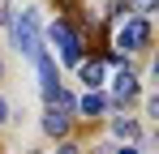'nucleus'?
Listing matches in <instances>:
<instances>
[{
    "label": "nucleus",
    "mask_w": 159,
    "mask_h": 154,
    "mask_svg": "<svg viewBox=\"0 0 159 154\" xmlns=\"http://www.w3.org/2000/svg\"><path fill=\"white\" fill-rule=\"evenodd\" d=\"M4 111H9V107H4V99H0V120H4Z\"/></svg>",
    "instance_id": "ddd939ff"
},
{
    "label": "nucleus",
    "mask_w": 159,
    "mask_h": 154,
    "mask_svg": "<svg viewBox=\"0 0 159 154\" xmlns=\"http://www.w3.org/2000/svg\"><path fill=\"white\" fill-rule=\"evenodd\" d=\"M48 34H52V43L60 47V60H69V64H78V60H82V43H78V34H73L65 22H52Z\"/></svg>",
    "instance_id": "7ed1b4c3"
},
{
    "label": "nucleus",
    "mask_w": 159,
    "mask_h": 154,
    "mask_svg": "<svg viewBox=\"0 0 159 154\" xmlns=\"http://www.w3.org/2000/svg\"><path fill=\"white\" fill-rule=\"evenodd\" d=\"M112 128H116L120 137H138V124H133V120H125V116H116V120H112Z\"/></svg>",
    "instance_id": "1a4fd4ad"
},
{
    "label": "nucleus",
    "mask_w": 159,
    "mask_h": 154,
    "mask_svg": "<svg viewBox=\"0 0 159 154\" xmlns=\"http://www.w3.org/2000/svg\"><path fill=\"white\" fill-rule=\"evenodd\" d=\"M125 4H129V13H151L155 9V0H125Z\"/></svg>",
    "instance_id": "9d476101"
},
{
    "label": "nucleus",
    "mask_w": 159,
    "mask_h": 154,
    "mask_svg": "<svg viewBox=\"0 0 159 154\" xmlns=\"http://www.w3.org/2000/svg\"><path fill=\"white\" fill-rule=\"evenodd\" d=\"M13 39H17V51H26V56H39V17H34V9H22L17 17H13Z\"/></svg>",
    "instance_id": "f257e3e1"
},
{
    "label": "nucleus",
    "mask_w": 159,
    "mask_h": 154,
    "mask_svg": "<svg viewBox=\"0 0 159 154\" xmlns=\"http://www.w3.org/2000/svg\"><path fill=\"white\" fill-rule=\"evenodd\" d=\"M82 81H86V90H99L103 86V64L99 60H86L82 64Z\"/></svg>",
    "instance_id": "423d86ee"
},
{
    "label": "nucleus",
    "mask_w": 159,
    "mask_h": 154,
    "mask_svg": "<svg viewBox=\"0 0 159 154\" xmlns=\"http://www.w3.org/2000/svg\"><path fill=\"white\" fill-rule=\"evenodd\" d=\"M90 154H103V150H90Z\"/></svg>",
    "instance_id": "4468645a"
},
{
    "label": "nucleus",
    "mask_w": 159,
    "mask_h": 154,
    "mask_svg": "<svg viewBox=\"0 0 159 154\" xmlns=\"http://www.w3.org/2000/svg\"><path fill=\"white\" fill-rule=\"evenodd\" d=\"M151 39V26H146V17H125V22L116 26V47H142Z\"/></svg>",
    "instance_id": "f03ea898"
},
{
    "label": "nucleus",
    "mask_w": 159,
    "mask_h": 154,
    "mask_svg": "<svg viewBox=\"0 0 159 154\" xmlns=\"http://www.w3.org/2000/svg\"><path fill=\"white\" fill-rule=\"evenodd\" d=\"M116 154H138V150H133V146H125V150H116Z\"/></svg>",
    "instance_id": "f8f14e48"
},
{
    "label": "nucleus",
    "mask_w": 159,
    "mask_h": 154,
    "mask_svg": "<svg viewBox=\"0 0 159 154\" xmlns=\"http://www.w3.org/2000/svg\"><path fill=\"white\" fill-rule=\"evenodd\" d=\"M43 128H48V133H65V128H69V116H60V111H48Z\"/></svg>",
    "instance_id": "6e6552de"
},
{
    "label": "nucleus",
    "mask_w": 159,
    "mask_h": 154,
    "mask_svg": "<svg viewBox=\"0 0 159 154\" xmlns=\"http://www.w3.org/2000/svg\"><path fill=\"white\" fill-rule=\"evenodd\" d=\"M112 90H116V103H129L133 94H138V77H133L129 69H120V73H116V81H112Z\"/></svg>",
    "instance_id": "39448f33"
},
{
    "label": "nucleus",
    "mask_w": 159,
    "mask_h": 154,
    "mask_svg": "<svg viewBox=\"0 0 159 154\" xmlns=\"http://www.w3.org/2000/svg\"><path fill=\"white\" fill-rule=\"evenodd\" d=\"M56 154H78V146H60V150H56Z\"/></svg>",
    "instance_id": "9b49d317"
},
{
    "label": "nucleus",
    "mask_w": 159,
    "mask_h": 154,
    "mask_svg": "<svg viewBox=\"0 0 159 154\" xmlns=\"http://www.w3.org/2000/svg\"><path fill=\"white\" fill-rule=\"evenodd\" d=\"M103 107H107V99H103V94H95V90H86V99L78 103V111H82V116H90V120H95Z\"/></svg>",
    "instance_id": "0eeeda50"
},
{
    "label": "nucleus",
    "mask_w": 159,
    "mask_h": 154,
    "mask_svg": "<svg viewBox=\"0 0 159 154\" xmlns=\"http://www.w3.org/2000/svg\"><path fill=\"white\" fill-rule=\"evenodd\" d=\"M34 64H39V81H43V94L52 99L56 90H60V73H56V60L48 56V51H39V56H34Z\"/></svg>",
    "instance_id": "20e7f679"
}]
</instances>
